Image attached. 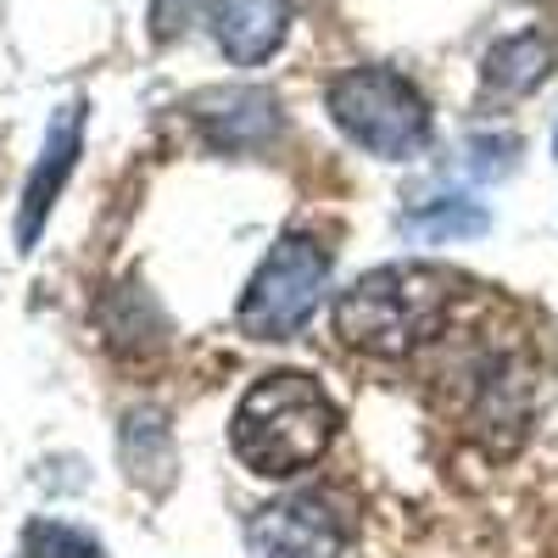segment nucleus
<instances>
[{
	"mask_svg": "<svg viewBox=\"0 0 558 558\" xmlns=\"http://www.w3.org/2000/svg\"><path fill=\"white\" fill-rule=\"evenodd\" d=\"M330 286V252L313 235H279V246L257 263L252 286L235 307V324L252 341H286L318 313Z\"/></svg>",
	"mask_w": 558,
	"mask_h": 558,
	"instance_id": "4",
	"label": "nucleus"
},
{
	"mask_svg": "<svg viewBox=\"0 0 558 558\" xmlns=\"http://www.w3.org/2000/svg\"><path fill=\"white\" fill-rule=\"evenodd\" d=\"M123 470L134 486L146 492H168L173 470H179V452H173V430L157 408H134L123 418Z\"/></svg>",
	"mask_w": 558,
	"mask_h": 558,
	"instance_id": "10",
	"label": "nucleus"
},
{
	"mask_svg": "<svg viewBox=\"0 0 558 558\" xmlns=\"http://www.w3.org/2000/svg\"><path fill=\"white\" fill-rule=\"evenodd\" d=\"M286 7L279 0H213V34L218 51L235 68H263L279 39H286Z\"/></svg>",
	"mask_w": 558,
	"mask_h": 558,
	"instance_id": "8",
	"label": "nucleus"
},
{
	"mask_svg": "<svg viewBox=\"0 0 558 558\" xmlns=\"http://www.w3.org/2000/svg\"><path fill=\"white\" fill-rule=\"evenodd\" d=\"M458 302V274L436 263H391L363 274L336 302V336L368 357H408L430 341Z\"/></svg>",
	"mask_w": 558,
	"mask_h": 558,
	"instance_id": "1",
	"label": "nucleus"
},
{
	"mask_svg": "<svg viewBox=\"0 0 558 558\" xmlns=\"http://www.w3.org/2000/svg\"><path fill=\"white\" fill-rule=\"evenodd\" d=\"M23 547H28V558H107V547L96 536L78 525H62V520H34Z\"/></svg>",
	"mask_w": 558,
	"mask_h": 558,
	"instance_id": "12",
	"label": "nucleus"
},
{
	"mask_svg": "<svg viewBox=\"0 0 558 558\" xmlns=\"http://www.w3.org/2000/svg\"><path fill=\"white\" fill-rule=\"evenodd\" d=\"M191 118L213 151H263L279 129V101L257 84H223V89H202L191 101Z\"/></svg>",
	"mask_w": 558,
	"mask_h": 558,
	"instance_id": "7",
	"label": "nucleus"
},
{
	"mask_svg": "<svg viewBox=\"0 0 558 558\" xmlns=\"http://www.w3.org/2000/svg\"><path fill=\"white\" fill-rule=\"evenodd\" d=\"M246 542L257 558H341L347 520L324 497H291V502H268L246 525Z\"/></svg>",
	"mask_w": 558,
	"mask_h": 558,
	"instance_id": "5",
	"label": "nucleus"
},
{
	"mask_svg": "<svg viewBox=\"0 0 558 558\" xmlns=\"http://www.w3.org/2000/svg\"><path fill=\"white\" fill-rule=\"evenodd\" d=\"M486 223L492 218L475 202H441V207H418L402 218V229L418 241H475V235H486Z\"/></svg>",
	"mask_w": 558,
	"mask_h": 558,
	"instance_id": "11",
	"label": "nucleus"
},
{
	"mask_svg": "<svg viewBox=\"0 0 558 558\" xmlns=\"http://www.w3.org/2000/svg\"><path fill=\"white\" fill-rule=\"evenodd\" d=\"M553 151H558V134H553Z\"/></svg>",
	"mask_w": 558,
	"mask_h": 558,
	"instance_id": "14",
	"label": "nucleus"
},
{
	"mask_svg": "<svg viewBox=\"0 0 558 558\" xmlns=\"http://www.w3.org/2000/svg\"><path fill=\"white\" fill-rule=\"evenodd\" d=\"M336 441V402L302 368L263 375L229 425V447L252 475H302Z\"/></svg>",
	"mask_w": 558,
	"mask_h": 558,
	"instance_id": "2",
	"label": "nucleus"
},
{
	"mask_svg": "<svg viewBox=\"0 0 558 558\" xmlns=\"http://www.w3.org/2000/svg\"><path fill=\"white\" fill-rule=\"evenodd\" d=\"M324 107H330L336 129L352 146L386 162L418 157L430 140V107L413 89V78H402L397 68H347L324 89Z\"/></svg>",
	"mask_w": 558,
	"mask_h": 558,
	"instance_id": "3",
	"label": "nucleus"
},
{
	"mask_svg": "<svg viewBox=\"0 0 558 558\" xmlns=\"http://www.w3.org/2000/svg\"><path fill=\"white\" fill-rule=\"evenodd\" d=\"M191 7L196 0H157L151 7V23H157V39H173L184 23H191Z\"/></svg>",
	"mask_w": 558,
	"mask_h": 558,
	"instance_id": "13",
	"label": "nucleus"
},
{
	"mask_svg": "<svg viewBox=\"0 0 558 558\" xmlns=\"http://www.w3.org/2000/svg\"><path fill=\"white\" fill-rule=\"evenodd\" d=\"M547 73H553V39L542 28L497 39L486 51V62H481V84L502 101H520V96H531V89H542Z\"/></svg>",
	"mask_w": 558,
	"mask_h": 558,
	"instance_id": "9",
	"label": "nucleus"
},
{
	"mask_svg": "<svg viewBox=\"0 0 558 558\" xmlns=\"http://www.w3.org/2000/svg\"><path fill=\"white\" fill-rule=\"evenodd\" d=\"M78 151H84V101H68V107L51 118V129H45L39 162H34V173H28V184H23V207H17V246H23V252H34L45 218H51L57 196L68 191V179H73V168H78Z\"/></svg>",
	"mask_w": 558,
	"mask_h": 558,
	"instance_id": "6",
	"label": "nucleus"
}]
</instances>
